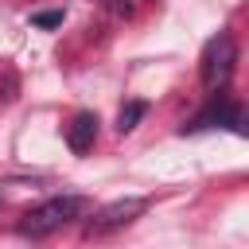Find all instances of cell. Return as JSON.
<instances>
[{
	"label": "cell",
	"mask_w": 249,
	"mask_h": 249,
	"mask_svg": "<svg viewBox=\"0 0 249 249\" xmlns=\"http://www.w3.org/2000/svg\"><path fill=\"white\" fill-rule=\"evenodd\" d=\"M86 206H89V202H86L82 195H54V198L31 206V210L19 218L16 230H19L23 237H47V233H54V230L78 222V218L86 214Z\"/></svg>",
	"instance_id": "cell-1"
},
{
	"label": "cell",
	"mask_w": 249,
	"mask_h": 249,
	"mask_svg": "<svg viewBox=\"0 0 249 249\" xmlns=\"http://www.w3.org/2000/svg\"><path fill=\"white\" fill-rule=\"evenodd\" d=\"M233 62H237V43L230 31H218L206 47H202V58H198V78L210 93L226 89V82L233 78Z\"/></svg>",
	"instance_id": "cell-2"
},
{
	"label": "cell",
	"mask_w": 249,
	"mask_h": 249,
	"mask_svg": "<svg viewBox=\"0 0 249 249\" xmlns=\"http://www.w3.org/2000/svg\"><path fill=\"white\" fill-rule=\"evenodd\" d=\"M144 210H148V198H117V202L93 210V218L86 222V237H109V233H117L121 226L136 222Z\"/></svg>",
	"instance_id": "cell-3"
},
{
	"label": "cell",
	"mask_w": 249,
	"mask_h": 249,
	"mask_svg": "<svg viewBox=\"0 0 249 249\" xmlns=\"http://www.w3.org/2000/svg\"><path fill=\"white\" fill-rule=\"evenodd\" d=\"M214 124H226V128H233V132H245V117H241V109L230 105V101H210L191 124H183V132H198V128H214Z\"/></svg>",
	"instance_id": "cell-4"
},
{
	"label": "cell",
	"mask_w": 249,
	"mask_h": 249,
	"mask_svg": "<svg viewBox=\"0 0 249 249\" xmlns=\"http://www.w3.org/2000/svg\"><path fill=\"white\" fill-rule=\"evenodd\" d=\"M93 140H97V117H93V113H74V121L66 124V144H70V152L86 156V152L93 148Z\"/></svg>",
	"instance_id": "cell-5"
},
{
	"label": "cell",
	"mask_w": 249,
	"mask_h": 249,
	"mask_svg": "<svg viewBox=\"0 0 249 249\" xmlns=\"http://www.w3.org/2000/svg\"><path fill=\"white\" fill-rule=\"evenodd\" d=\"M144 113H148V101H124L121 113H117V132H121V136L132 132V128L144 121Z\"/></svg>",
	"instance_id": "cell-6"
},
{
	"label": "cell",
	"mask_w": 249,
	"mask_h": 249,
	"mask_svg": "<svg viewBox=\"0 0 249 249\" xmlns=\"http://www.w3.org/2000/svg\"><path fill=\"white\" fill-rule=\"evenodd\" d=\"M31 23H35V27H58V23H62V12H58V8H51V12H35Z\"/></svg>",
	"instance_id": "cell-7"
},
{
	"label": "cell",
	"mask_w": 249,
	"mask_h": 249,
	"mask_svg": "<svg viewBox=\"0 0 249 249\" xmlns=\"http://www.w3.org/2000/svg\"><path fill=\"white\" fill-rule=\"evenodd\" d=\"M16 74H4V82H0V101H16Z\"/></svg>",
	"instance_id": "cell-8"
}]
</instances>
